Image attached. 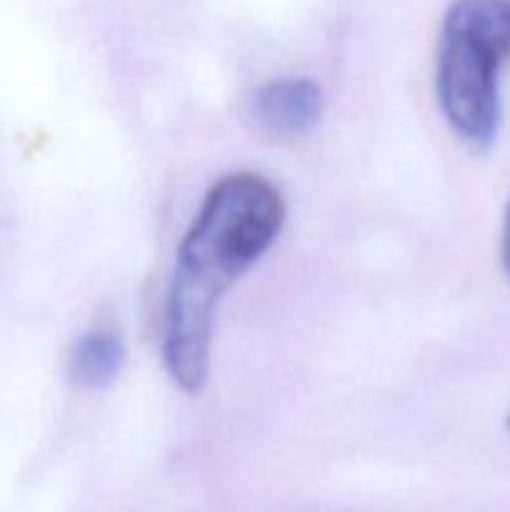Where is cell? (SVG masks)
<instances>
[{"instance_id": "3957f363", "label": "cell", "mask_w": 510, "mask_h": 512, "mask_svg": "<svg viewBox=\"0 0 510 512\" xmlns=\"http://www.w3.org/2000/svg\"><path fill=\"white\" fill-rule=\"evenodd\" d=\"M250 115L260 130L278 138L310 133L323 115V93L310 78H278L255 90Z\"/></svg>"}, {"instance_id": "6da1fadb", "label": "cell", "mask_w": 510, "mask_h": 512, "mask_svg": "<svg viewBox=\"0 0 510 512\" xmlns=\"http://www.w3.org/2000/svg\"><path fill=\"white\" fill-rule=\"evenodd\" d=\"M285 223L280 190L258 173H230L205 195L175 258L163 313V360L183 393L210 375L218 300L275 243Z\"/></svg>"}, {"instance_id": "8992f818", "label": "cell", "mask_w": 510, "mask_h": 512, "mask_svg": "<svg viewBox=\"0 0 510 512\" xmlns=\"http://www.w3.org/2000/svg\"><path fill=\"white\" fill-rule=\"evenodd\" d=\"M508 428H510V415H508Z\"/></svg>"}, {"instance_id": "5b68a950", "label": "cell", "mask_w": 510, "mask_h": 512, "mask_svg": "<svg viewBox=\"0 0 510 512\" xmlns=\"http://www.w3.org/2000/svg\"><path fill=\"white\" fill-rule=\"evenodd\" d=\"M500 260H503L505 275H508V278H510V200H508V208H505V218H503V238H500Z\"/></svg>"}, {"instance_id": "7a4b0ae2", "label": "cell", "mask_w": 510, "mask_h": 512, "mask_svg": "<svg viewBox=\"0 0 510 512\" xmlns=\"http://www.w3.org/2000/svg\"><path fill=\"white\" fill-rule=\"evenodd\" d=\"M510 58V0H453L440 25L435 93L450 128L473 148L500 125V65Z\"/></svg>"}, {"instance_id": "277c9868", "label": "cell", "mask_w": 510, "mask_h": 512, "mask_svg": "<svg viewBox=\"0 0 510 512\" xmlns=\"http://www.w3.org/2000/svg\"><path fill=\"white\" fill-rule=\"evenodd\" d=\"M125 365V348L118 335L90 330L75 340L70 350V378L88 390L108 388Z\"/></svg>"}]
</instances>
